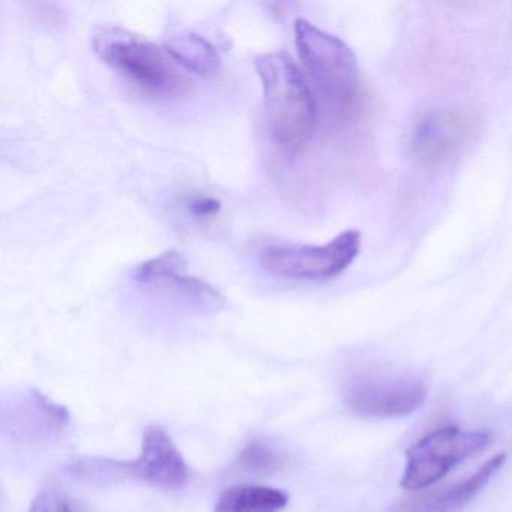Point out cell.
I'll return each instance as SVG.
<instances>
[{
    "mask_svg": "<svg viewBox=\"0 0 512 512\" xmlns=\"http://www.w3.org/2000/svg\"><path fill=\"white\" fill-rule=\"evenodd\" d=\"M295 43L305 76L335 125L359 118L364 104L361 71L355 53L340 38L299 19Z\"/></svg>",
    "mask_w": 512,
    "mask_h": 512,
    "instance_id": "6da1fadb",
    "label": "cell"
},
{
    "mask_svg": "<svg viewBox=\"0 0 512 512\" xmlns=\"http://www.w3.org/2000/svg\"><path fill=\"white\" fill-rule=\"evenodd\" d=\"M256 71L269 133L286 151H301L314 136L320 113L304 70L286 53L271 52L256 59Z\"/></svg>",
    "mask_w": 512,
    "mask_h": 512,
    "instance_id": "7a4b0ae2",
    "label": "cell"
},
{
    "mask_svg": "<svg viewBox=\"0 0 512 512\" xmlns=\"http://www.w3.org/2000/svg\"><path fill=\"white\" fill-rule=\"evenodd\" d=\"M95 55L152 98L178 97L188 88L187 74L163 47L119 26H101L92 35Z\"/></svg>",
    "mask_w": 512,
    "mask_h": 512,
    "instance_id": "3957f363",
    "label": "cell"
},
{
    "mask_svg": "<svg viewBox=\"0 0 512 512\" xmlns=\"http://www.w3.org/2000/svg\"><path fill=\"white\" fill-rule=\"evenodd\" d=\"M428 386L413 371L368 365L347 377L344 401L356 415L367 418H401L424 406Z\"/></svg>",
    "mask_w": 512,
    "mask_h": 512,
    "instance_id": "277c9868",
    "label": "cell"
},
{
    "mask_svg": "<svg viewBox=\"0 0 512 512\" xmlns=\"http://www.w3.org/2000/svg\"><path fill=\"white\" fill-rule=\"evenodd\" d=\"M361 250V233L347 230L323 245L274 244L263 248L260 265L275 277L323 281L343 274Z\"/></svg>",
    "mask_w": 512,
    "mask_h": 512,
    "instance_id": "5b68a950",
    "label": "cell"
},
{
    "mask_svg": "<svg viewBox=\"0 0 512 512\" xmlns=\"http://www.w3.org/2000/svg\"><path fill=\"white\" fill-rule=\"evenodd\" d=\"M488 443L490 436L482 431H463L458 427L434 430L407 451L401 485L406 490L431 487L448 475L449 470L482 451Z\"/></svg>",
    "mask_w": 512,
    "mask_h": 512,
    "instance_id": "8992f818",
    "label": "cell"
},
{
    "mask_svg": "<svg viewBox=\"0 0 512 512\" xmlns=\"http://www.w3.org/2000/svg\"><path fill=\"white\" fill-rule=\"evenodd\" d=\"M478 124L475 113L463 107L431 110L413 127L410 152L421 166L442 169L466 152L475 139Z\"/></svg>",
    "mask_w": 512,
    "mask_h": 512,
    "instance_id": "52a82bcc",
    "label": "cell"
},
{
    "mask_svg": "<svg viewBox=\"0 0 512 512\" xmlns=\"http://www.w3.org/2000/svg\"><path fill=\"white\" fill-rule=\"evenodd\" d=\"M184 257L178 251H166L137 266L134 278L146 286L157 287L179 301L197 307L215 308L223 302L220 293L206 281L185 274Z\"/></svg>",
    "mask_w": 512,
    "mask_h": 512,
    "instance_id": "ba28073f",
    "label": "cell"
},
{
    "mask_svg": "<svg viewBox=\"0 0 512 512\" xmlns=\"http://www.w3.org/2000/svg\"><path fill=\"white\" fill-rule=\"evenodd\" d=\"M130 469L143 481L160 487H182L188 481V466L181 451L157 425L146 428L139 458Z\"/></svg>",
    "mask_w": 512,
    "mask_h": 512,
    "instance_id": "9c48e42d",
    "label": "cell"
},
{
    "mask_svg": "<svg viewBox=\"0 0 512 512\" xmlns=\"http://www.w3.org/2000/svg\"><path fill=\"white\" fill-rule=\"evenodd\" d=\"M506 454H497L485 461L466 479L433 491L427 496L416 497L401 503L395 512H455L466 506L505 464Z\"/></svg>",
    "mask_w": 512,
    "mask_h": 512,
    "instance_id": "30bf717a",
    "label": "cell"
},
{
    "mask_svg": "<svg viewBox=\"0 0 512 512\" xmlns=\"http://www.w3.org/2000/svg\"><path fill=\"white\" fill-rule=\"evenodd\" d=\"M164 49L184 71L209 76L220 68L221 58L217 49L208 40L193 32L172 35Z\"/></svg>",
    "mask_w": 512,
    "mask_h": 512,
    "instance_id": "8fae6325",
    "label": "cell"
},
{
    "mask_svg": "<svg viewBox=\"0 0 512 512\" xmlns=\"http://www.w3.org/2000/svg\"><path fill=\"white\" fill-rule=\"evenodd\" d=\"M289 496L263 485H235L218 497L214 512H280Z\"/></svg>",
    "mask_w": 512,
    "mask_h": 512,
    "instance_id": "7c38bea8",
    "label": "cell"
},
{
    "mask_svg": "<svg viewBox=\"0 0 512 512\" xmlns=\"http://www.w3.org/2000/svg\"><path fill=\"white\" fill-rule=\"evenodd\" d=\"M239 463L247 467L248 470H253V472L269 473L277 469L278 458L268 446L254 442L250 443V445L242 451Z\"/></svg>",
    "mask_w": 512,
    "mask_h": 512,
    "instance_id": "4fadbf2b",
    "label": "cell"
},
{
    "mask_svg": "<svg viewBox=\"0 0 512 512\" xmlns=\"http://www.w3.org/2000/svg\"><path fill=\"white\" fill-rule=\"evenodd\" d=\"M29 512H76V509L70 500L58 491L46 490L35 497Z\"/></svg>",
    "mask_w": 512,
    "mask_h": 512,
    "instance_id": "5bb4252c",
    "label": "cell"
},
{
    "mask_svg": "<svg viewBox=\"0 0 512 512\" xmlns=\"http://www.w3.org/2000/svg\"><path fill=\"white\" fill-rule=\"evenodd\" d=\"M188 208H190L191 214L196 215L197 218H212L220 212L221 203L212 197L200 196L190 200Z\"/></svg>",
    "mask_w": 512,
    "mask_h": 512,
    "instance_id": "9a60e30c",
    "label": "cell"
}]
</instances>
